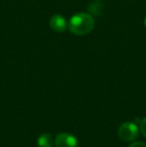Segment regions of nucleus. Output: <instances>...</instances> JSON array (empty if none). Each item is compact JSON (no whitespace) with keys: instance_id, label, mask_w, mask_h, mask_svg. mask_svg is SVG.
<instances>
[{"instance_id":"obj_1","label":"nucleus","mask_w":146,"mask_h":147,"mask_svg":"<svg viewBox=\"0 0 146 147\" xmlns=\"http://www.w3.org/2000/svg\"><path fill=\"white\" fill-rule=\"evenodd\" d=\"M95 21L93 17L88 13H77L70 18L68 27L70 32L74 35L82 36L90 33L94 28Z\"/></svg>"},{"instance_id":"obj_2","label":"nucleus","mask_w":146,"mask_h":147,"mask_svg":"<svg viewBox=\"0 0 146 147\" xmlns=\"http://www.w3.org/2000/svg\"><path fill=\"white\" fill-rule=\"evenodd\" d=\"M139 134V128L135 122H124L118 128V136L123 141H134Z\"/></svg>"},{"instance_id":"obj_3","label":"nucleus","mask_w":146,"mask_h":147,"mask_svg":"<svg viewBox=\"0 0 146 147\" xmlns=\"http://www.w3.org/2000/svg\"><path fill=\"white\" fill-rule=\"evenodd\" d=\"M56 147H77L78 142L76 137L69 133H59L54 140Z\"/></svg>"},{"instance_id":"obj_4","label":"nucleus","mask_w":146,"mask_h":147,"mask_svg":"<svg viewBox=\"0 0 146 147\" xmlns=\"http://www.w3.org/2000/svg\"><path fill=\"white\" fill-rule=\"evenodd\" d=\"M49 25L56 32H63L67 28V21L62 15L55 14L49 20Z\"/></svg>"},{"instance_id":"obj_5","label":"nucleus","mask_w":146,"mask_h":147,"mask_svg":"<svg viewBox=\"0 0 146 147\" xmlns=\"http://www.w3.org/2000/svg\"><path fill=\"white\" fill-rule=\"evenodd\" d=\"M37 144L39 147H52L53 138L49 133H44L40 135L37 139Z\"/></svg>"},{"instance_id":"obj_6","label":"nucleus","mask_w":146,"mask_h":147,"mask_svg":"<svg viewBox=\"0 0 146 147\" xmlns=\"http://www.w3.org/2000/svg\"><path fill=\"white\" fill-rule=\"evenodd\" d=\"M139 130L141 131V133L143 134V136H145L146 137V117L143 118V119H141L140 123H139Z\"/></svg>"},{"instance_id":"obj_7","label":"nucleus","mask_w":146,"mask_h":147,"mask_svg":"<svg viewBox=\"0 0 146 147\" xmlns=\"http://www.w3.org/2000/svg\"><path fill=\"white\" fill-rule=\"evenodd\" d=\"M128 147H146V143H144V142H140V141L132 142Z\"/></svg>"},{"instance_id":"obj_8","label":"nucleus","mask_w":146,"mask_h":147,"mask_svg":"<svg viewBox=\"0 0 146 147\" xmlns=\"http://www.w3.org/2000/svg\"><path fill=\"white\" fill-rule=\"evenodd\" d=\"M144 24H145V26H146V17H145V20H144Z\"/></svg>"},{"instance_id":"obj_9","label":"nucleus","mask_w":146,"mask_h":147,"mask_svg":"<svg viewBox=\"0 0 146 147\" xmlns=\"http://www.w3.org/2000/svg\"><path fill=\"white\" fill-rule=\"evenodd\" d=\"M94 1H99V0H94Z\"/></svg>"}]
</instances>
